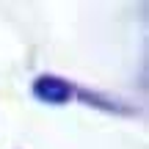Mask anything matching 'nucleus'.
<instances>
[{
    "label": "nucleus",
    "instance_id": "nucleus-1",
    "mask_svg": "<svg viewBox=\"0 0 149 149\" xmlns=\"http://www.w3.org/2000/svg\"><path fill=\"white\" fill-rule=\"evenodd\" d=\"M33 94L42 102H50V105H64V102L72 100V86L66 83L64 77H55V74H42V77L33 83Z\"/></svg>",
    "mask_w": 149,
    "mask_h": 149
}]
</instances>
